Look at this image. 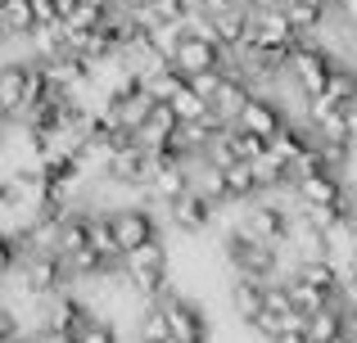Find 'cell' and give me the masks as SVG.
<instances>
[{
  "instance_id": "19",
  "label": "cell",
  "mask_w": 357,
  "mask_h": 343,
  "mask_svg": "<svg viewBox=\"0 0 357 343\" xmlns=\"http://www.w3.org/2000/svg\"><path fill=\"white\" fill-rule=\"evenodd\" d=\"M307 5H317V9H326V14H335V5H340V0H307Z\"/></svg>"
},
{
  "instance_id": "12",
  "label": "cell",
  "mask_w": 357,
  "mask_h": 343,
  "mask_svg": "<svg viewBox=\"0 0 357 343\" xmlns=\"http://www.w3.org/2000/svg\"><path fill=\"white\" fill-rule=\"evenodd\" d=\"M167 104L176 109V118H181V122H204V118H213L208 95H204V90H195V81H185V86L167 99Z\"/></svg>"
},
{
  "instance_id": "9",
  "label": "cell",
  "mask_w": 357,
  "mask_h": 343,
  "mask_svg": "<svg viewBox=\"0 0 357 343\" xmlns=\"http://www.w3.org/2000/svg\"><path fill=\"white\" fill-rule=\"evenodd\" d=\"M27 104V59H9L0 68V113L5 122H18Z\"/></svg>"
},
{
  "instance_id": "13",
  "label": "cell",
  "mask_w": 357,
  "mask_h": 343,
  "mask_svg": "<svg viewBox=\"0 0 357 343\" xmlns=\"http://www.w3.org/2000/svg\"><path fill=\"white\" fill-rule=\"evenodd\" d=\"M285 14H289V23L298 27V36H321L326 23H331V14L307 5V0H285Z\"/></svg>"
},
{
  "instance_id": "1",
  "label": "cell",
  "mask_w": 357,
  "mask_h": 343,
  "mask_svg": "<svg viewBox=\"0 0 357 343\" xmlns=\"http://www.w3.org/2000/svg\"><path fill=\"white\" fill-rule=\"evenodd\" d=\"M167 276H172V257H167L163 239H149L145 248H131V253L122 257V280L145 303H158L163 294H172V280H167Z\"/></svg>"
},
{
  "instance_id": "4",
  "label": "cell",
  "mask_w": 357,
  "mask_h": 343,
  "mask_svg": "<svg viewBox=\"0 0 357 343\" xmlns=\"http://www.w3.org/2000/svg\"><path fill=\"white\" fill-rule=\"evenodd\" d=\"M158 308L167 312V326H172V339L176 343H208L213 339L208 317H204V308L190 298V294L172 289V294H163V298H158Z\"/></svg>"
},
{
  "instance_id": "14",
  "label": "cell",
  "mask_w": 357,
  "mask_h": 343,
  "mask_svg": "<svg viewBox=\"0 0 357 343\" xmlns=\"http://www.w3.org/2000/svg\"><path fill=\"white\" fill-rule=\"evenodd\" d=\"M289 303H294V312H298V317H312V312H321L326 303H335V298H326V294H321V289H312L307 280L289 276Z\"/></svg>"
},
{
  "instance_id": "7",
  "label": "cell",
  "mask_w": 357,
  "mask_h": 343,
  "mask_svg": "<svg viewBox=\"0 0 357 343\" xmlns=\"http://www.w3.org/2000/svg\"><path fill=\"white\" fill-rule=\"evenodd\" d=\"M236 127H244V131H253V136H262V141L271 145V141H276V136L289 127V113H285V104H280L276 95H262V90H258V95L249 99V109L240 113Z\"/></svg>"
},
{
  "instance_id": "16",
  "label": "cell",
  "mask_w": 357,
  "mask_h": 343,
  "mask_svg": "<svg viewBox=\"0 0 357 343\" xmlns=\"http://www.w3.org/2000/svg\"><path fill=\"white\" fill-rule=\"evenodd\" d=\"M331 23L340 27L344 36H357V0H340V5H335V14H331Z\"/></svg>"
},
{
  "instance_id": "3",
  "label": "cell",
  "mask_w": 357,
  "mask_h": 343,
  "mask_svg": "<svg viewBox=\"0 0 357 343\" xmlns=\"http://www.w3.org/2000/svg\"><path fill=\"white\" fill-rule=\"evenodd\" d=\"M298 41H303V36H298V27L289 23L285 5H253V32H249V41H244V45L289 54Z\"/></svg>"
},
{
  "instance_id": "15",
  "label": "cell",
  "mask_w": 357,
  "mask_h": 343,
  "mask_svg": "<svg viewBox=\"0 0 357 343\" xmlns=\"http://www.w3.org/2000/svg\"><path fill=\"white\" fill-rule=\"evenodd\" d=\"M185 81H190V77H185V72H176L172 63H167L163 72H154V77H145V90H149V95H154V99H172L176 90L185 86Z\"/></svg>"
},
{
  "instance_id": "11",
  "label": "cell",
  "mask_w": 357,
  "mask_h": 343,
  "mask_svg": "<svg viewBox=\"0 0 357 343\" xmlns=\"http://www.w3.org/2000/svg\"><path fill=\"white\" fill-rule=\"evenodd\" d=\"M36 27H41V18H36L32 0H0V32L9 41H27Z\"/></svg>"
},
{
  "instance_id": "8",
  "label": "cell",
  "mask_w": 357,
  "mask_h": 343,
  "mask_svg": "<svg viewBox=\"0 0 357 343\" xmlns=\"http://www.w3.org/2000/svg\"><path fill=\"white\" fill-rule=\"evenodd\" d=\"M253 95H258V86H253L249 77H240V72H227V77H222V86L213 90L208 104H213V113H218L227 127H236V122H240V113L249 109V99H253Z\"/></svg>"
},
{
  "instance_id": "18",
  "label": "cell",
  "mask_w": 357,
  "mask_h": 343,
  "mask_svg": "<svg viewBox=\"0 0 357 343\" xmlns=\"http://www.w3.org/2000/svg\"><path fill=\"white\" fill-rule=\"evenodd\" d=\"M344 118H349V136H353V145H357V99H353V104H344Z\"/></svg>"
},
{
  "instance_id": "5",
  "label": "cell",
  "mask_w": 357,
  "mask_h": 343,
  "mask_svg": "<svg viewBox=\"0 0 357 343\" xmlns=\"http://www.w3.org/2000/svg\"><path fill=\"white\" fill-rule=\"evenodd\" d=\"M172 68L185 72L190 81L204 77V72H222L227 68V45L208 41V36H195L190 27H185V41L176 45V54H172Z\"/></svg>"
},
{
  "instance_id": "6",
  "label": "cell",
  "mask_w": 357,
  "mask_h": 343,
  "mask_svg": "<svg viewBox=\"0 0 357 343\" xmlns=\"http://www.w3.org/2000/svg\"><path fill=\"white\" fill-rule=\"evenodd\" d=\"M218 217H222V203H213L208 194H199V190H190L185 199H176L172 208H163V221L176 235H204V230H213Z\"/></svg>"
},
{
  "instance_id": "2",
  "label": "cell",
  "mask_w": 357,
  "mask_h": 343,
  "mask_svg": "<svg viewBox=\"0 0 357 343\" xmlns=\"http://www.w3.org/2000/svg\"><path fill=\"white\" fill-rule=\"evenodd\" d=\"M335 63H340V54H335L321 36H303V41L289 50L285 72H289V81H294L298 95H303V99H317V95H326V86H331Z\"/></svg>"
},
{
  "instance_id": "10",
  "label": "cell",
  "mask_w": 357,
  "mask_h": 343,
  "mask_svg": "<svg viewBox=\"0 0 357 343\" xmlns=\"http://www.w3.org/2000/svg\"><path fill=\"white\" fill-rule=\"evenodd\" d=\"M231 312H236V321L253 326V321L267 312V285L249 280V276H236V280H231Z\"/></svg>"
},
{
  "instance_id": "17",
  "label": "cell",
  "mask_w": 357,
  "mask_h": 343,
  "mask_svg": "<svg viewBox=\"0 0 357 343\" xmlns=\"http://www.w3.org/2000/svg\"><path fill=\"white\" fill-rule=\"evenodd\" d=\"M27 343H77V335L63 326H36L32 335H27Z\"/></svg>"
}]
</instances>
